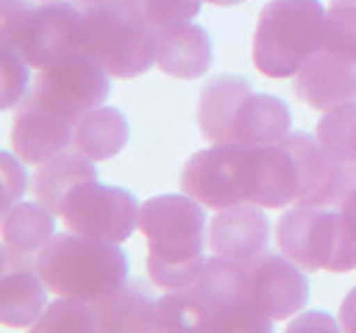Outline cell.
<instances>
[{"mask_svg": "<svg viewBox=\"0 0 356 333\" xmlns=\"http://www.w3.org/2000/svg\"><path fill=\"white\" fill-rule=\"evenodd\" d=\"M273 322L250 294V266L222 255L206 258L197 278L159 297V330H256Z\"/></svg>", "mask_w": 356, "mask_h": 333, "instance_id": "obj_1", "label": "cell"}, {"mask_svg": "<svg viewBox=\"0 0 356 333\" xmlns=\"http://www.w3.org/2000/svg\"><path fill=\"white\" fill-rule=\"evenodd\" d=\"M206 205L184 194H159L139 205V230L147 239V275L159 289L189 286L206 264Z\"/></svg>", "mask_w": 356, "mask_h": 333, "instance_id": "obj_2", "label": "cell"}, {"mask_svg": "<svg viewBox=\"0 0 356 333\" xmlns=\"http://www.w3.org/2000/svg\"><path fill=\"white\" fill-rule=\"evenodd\" d=\"M36 269L58 297L100 300L128 278V255L120 241L64 230L39 250Z\"/></svg>", "mask_w": 356, "mask_h": 333, "instance_id": "obj_3", "label": "cell"}, {"mask_svg": "<svg viewBox=\"0 0 356 333\" xmlns=\"http://www.w3.org/2000/svg\"><path fill=\"white\" fill-rule=\"evenodd\" d=\"M325 6L320 0H270L253 33V67L267 78L295 75L323 50Z\"/></svg>", "mask_w": 356, "mask_h": 333, "instance_id": "obj_4", "label": "cell"}, {"mask_svg": "<svg viewBox=\"0 0 356 333\" xmlns=\"http://www.w3.org/2000/svg\"><path fill=\"white\" fill-rule=\"evenodd\" d=\"M81 50L114 78H136L156 64V31L128 0L89 6L81 19Z\"/></svg>", "mask_w": 356, "mask_h": 333, "instance_id": "obj_5", "label": "cell"}, {"mask_svg": "<svg viewBox=\"0 0 356 333\" xmlns=\"http://www.w3.org/2000/svg\"><path fill=\"white\" fill-rule=\"evenodd\" d=\"M83 8L67 0H0V44H11L33 69L81 47Z\"/></svg>", "mask_w": 356, "mask_h": 333, "instance_id": "obj_6", "label": "cell"}, {"mask_svg": "<svg viewBox=\"0 0 356 333\" xmlns=\"http://www.w3.org/2000/svg\"><path fill=\"white\" fill-rule=\"evenodd\" d=\"M278 250L306 272H353L356 236L337 205H295L275 225Z\"/></svg>", "mask_w": 356, "mask_h": 333, "instance_id": "obj_7", "label": "cell"}, {"mask_svg": "<svg viewBox=\"0 0 356 333\" xmlns=\"http://www.w3.org/2000/svg\"><path fill=\"white\" fill-rule=\"evenodd\" d=\"M111 72L97 64L86 50H70L44 69H36L31 97L42 105L78 122L92 108L103 105L111 92Z\"/></svg>", "mask_w": 356, "mask_h": 333, "instance_id": "obj_8", "label": "cell"}, {"mask_svg": "<svg viewBox=\"0 0 356 333\" xmlns=\"http://www.w3.org/2000/svg\"><path fill=\"white\" fill-rule=\"evenodd\" d=\"M58 216L67 230L103 241H125L139 230V203L134 191L100 183L97 178L72 186Z\"/></svg>", "mask_w": 356, "mask_h": 333, "instance_id": "obj_9", "label": "cell"}, {"mask_svg": "<svg viewBox=\"0 0 356 333\" xmlns=\"http://www.w3.org/2000/svg\"><path fill=\"white\" fill-rule=\"evenodd\" d=\"M242 197L261 208L295 205L300 197V166L292 147L281 142L242 147Z\"/></svg>", "mask_w": 356, "mask_h": 333, "instance_id": "obj_10", "label": "cell"}, {"mask_svg": "<svg viewBox=\"0 0 356 333\" xmlns=\"http://www.w3.org/2000/svg\"><path fill=\"white\" fill-rule=\"evenodd\" d=\"M242 144H211L186 158L181 169V189L211 211L245 203L239 178Z\"/></svg>", "mask_w": 356, "mask_h": 333, "instance_id": "obj_11", "label": "cell"}, {"mask_svg": "<svg viewBox=\"0 0 356 333\" xmlns=\"http://www.w3.org/2000/svg\"><path fill=\"white\" fill-rule=\"evenodd\" d=\"M75 122L31 94L17 103L14 122H11V147L28 164H44L56 153L72 147Z\"/></svg>", "mask_w": 356, "mask_h": 333, "instance_id": "obj_12", "label": "cell"}, {"mask_svg": "<svg viewBox=\"0 0 356 333\" xmlns=\"http://www.w3.org/2000/svg\"><path fill=\"white\" fill-rule=\"evenodd\" d=\"M47 286L36 269V255L0 253V322L6 327H33L47 311Z\"/></svg>", "mask_w": 356, "mask_h": 333, "instance_id": "obj_13", "label": "cell"}, {"mask_svg": "<svg viewBox=\"0 0 356 333\" xmlns=\"http://www.w3.org/2000/svg\"><path fill=\"white\" fill-rule=\"evenodd\" d=\"M250 294L270 319H292L309 302V278L292 258L264 255L250 266Z\"/></svg>", "mask_w": 356, "mask_h": 333, "instance_id": "obj_14", "label": "cell"}, {"mask_svg": "<svg viewBox=\"0 0 356 333\" xmlns=\"http://www.w3.org/2000/svg\"><path fill=\"white\" fill-rule=\"evenodd\" d=\"M270 222L256 203H236L217 211L209 222V247L214 255L253 266L267 255Z\"/></svg>", "mask_w": 356, "mask_h": 333, "instance_id": "obj_15", "label": "cell"}, {"mask_svg": "<svg viewBox=\"0 0 356 333\" xmlns=\"http://www.w3.org/2000/svg\"><path fill=\"white\" fill-rule=\"evenodd\" d=\"M292 78L295 94L314 111L356 103V61H348L325 47L317 50Z\"/></svg>", "mask_w": 356, "mask_h": 333, "instance_id": "obj_16", "label": "cell"}, {"mask_svg": "<svg viewBox=\"0 0 356 333\" xmlns=\"http://www.w3.org/2000/svg\"><path fill=\"white\" fill-rule=\"evenodd\" d=\"M214 47L203 25L181 22L156 33V67L164 75L195 80L211 69Z\"/></svg>", "mask_w": 356, "mask_h": 333, "instance_id": "obj_17", "label": "cell"}, {"mask_svg": "<svg viewBox=\"0 0 356 333\" xmlns=\"http://www.w3.org/2000/svg\"><path fill=\"white\" fill-rule=\"evenodd\" d=\"M92 302L97 330H159V297L142 278H125L111 294Z\"/></svg>", "mask_w": 356, "mask_h": 333, "instance_id": "obj_18", "label": "cell"}, {"mask_svg": "<svg viewBox=\"0 0 356 333\" xmlns=\"http://www.w3.org/2000/svg\"><path fill=\"white\" fill-rule=\"evenodd\" d=\"M250 92H253V86L242 75H217L200 89L197 125L211 144H236L234 122H236V114Z\"/></svg>", "mask_w": 356, "mask_h": 333, "instance_id": "obj_19", "label": "cell"}, {"mask_svg": "<svg viewBox=\"0 0 356 333\" xmlns=\"http://www.w3.org/2000/svg\"><path fill=\"white\" fill-rule=\"evenodd\" d=\"M292 130V111L286 100L264 92H250L234 122V142L242 147L281 142Z\"/></svg>", "mask_w": 356, "mask_h": 333, "instance_id": "obj_20", "label": "cell"}, {"mask_svg": "<svg viewBox=\"0 0 356 333\" xmlns=\"http://www.w3.org/2000/svg\"><path fill=\"white\" fill-rule=\"evenodd\" d=\"M92 178H97L95 158L83 155L78 147H67L53 158H47L44 164H39V172L33 175L31 189L39 203H44L53 214H61V205L70 189Z\"/></svg>", "mask_w": 356, "mask_h": 333, "instance_id": "obj_21", "label": "cell"}, {"mask_svg": "<svg viewBox=\"0 0 356 333\" xmlns=\"http://www.w3.org/2000/svg\"><path fill=\"white\" fill-rule=\"evenodd\" d=\"M128 136H131L128 117L114 105H97L75 122L72 147H78L83 155L95 161H106L114 158L128 144Z\"/></svg>", "mask_w": 356, "mask_h": 333, "instance_id": "obj_22", "label": "cell"}, {"mask_svg": "<svg viewBox=\"0 0 356 333\" xmlns=\"http://www.w3.org/2000/svg\"><path fill=\"white\" fill-rule=\"evenodd\" d=\"M56 216L44 203L19 200L3 211V250L17 255H39V250L56 236Z\"/></svg>", "mask_w": 356, "mask_h": 333, "instance_id": "obj_23", "label": "cell"}, {"mask_svg": "<svg viewBox=\"0 0 356 333\" xmlns=\"http://www.w3.org/2000/svg\"><path fill=\"white\" fill-rule=\"evenodd\" d=\"M317 142L356 180V103L331 108L317 122Z\"/></svg>", "mask_w": 356, "mask_h": 333, "instance_id": "obj_24", "label": "cell"}, {"mask_svg": "<svg viewBox=\"0 0 356 333\" xmlns=\"http://www.w3.org/2000/svg\"><path fill=\"white\" fill-rule=\"evenodd\" d=\"M33 333H50V330H97V314L95 302L83 297H58L47 305L42 319L31 327Z\"/></svg>", "mask_w": 356, "mask_h": 333, "instance_id": "obj_25", "label": "cell"}, {"mask_svg": "<svg viewBox=\"0 0 356 333\" xmlns=\"http://www.w3.org/2000/svg\"><path fill=\"white\" fill-rule=\"evenodd\" d=\"M323 47L356 61V0H331L325 8Z\"/></svg>", "mask_w": 356, "mask_h": 333, "instance_id": "obj_26", "label": "cell"}, {"mask_svg": "<svg viewBox=\"0 0 356 333\" xmlns=\"http://www.w3.org/2000/svg\"><path fill=\"white\" fill-rule=\"evenodd\" d=\"M128 3L159 33L164 28L181 25V22H192L200 14V3L203 0H128Z\"/></svg>", "mask_w": 356, "mask_h": 333, "instance_id": "obj_27", "label": "cell"}, {"mask_svg": "<svg viewBox=\"0 0 356 333\" xmlns=\"http://www.w3.org/2000/svg\"><path fill=\"white\" fill-rule=\"evenodd\" d=\"M31 64L19 50L11 44H3V108H14L19 100L28 97L33 80H31Z\"/></svg>", "mask_w": 356, "mask_h": 333, "instance_id": "obj_28", "label": "cell"}, {"mask_svg": "<svg viewBox=\"0 0 356 333\" xmlns=\"http://www.w3.org/2000/svg\"><path fill=\"white\" fill-rule=\"evenodd\" d=\"M0 169H3V211H8L25 197L28 172H25V161L14 153H0Z\"/></svg>", "mask_w": 356, "mask_h": 333, "instance_id": "obj_29", "label": "cell"}, {"mask_svg": "<svg viewBox=\"0 0 356 333\" xmlns=\"http://www.w3.org/2000/svg\"><path fill=\"white\" fill-rule=\"evenodd\" d=\"M317 325H323V327H328V330H337V327H339V322H334V319H331L328 314H323V311H312V314H303V316H298V319L289 322L292 330H300V327H317Z\"/></svg>", "mask_w": 356, "mask_h": 333, "instance_id": "obj_30", "label": "cell"}, {"mask_svg": "<svg viewBox=\"0 0 356 333\" xmlns=\"http://www.w3.org/2000/svg\"><path fill=\"white\" fill-rule=\"evenodd\" d=\"M339 327L348 333H356V286L345 294V300L339 305Z\"/></svg>", "mask_w": 356, "mask_h": 333, "instance_id": "obj_31", "label": "cell"}, {"mask_svg": "<svg viewBox=\"0 0 356 333\" xmlns=\"http://www.w3.org/2000/svg\"><path fill=\"white\" fill-rule=\"evenodd\" d=\"M339 208H342V214H345V219H348V225H350V230H353V236H356V180L350 183V189H348V194L342 197Z\"/></svg>", "mask_w": 356, "mask_h": 333, "instance_id": "obj_32", "label": "cell"}, {"mask_svg": "<svg viewBox=\"0 0 356 333\" xmlns=\"http://www.w3.org/2000/svg\"><path fill=\"white\" fill-rule=\"evenodd\" d=\"M100 3H117V0H75V6L89 8V6H100Z\"/></svg>", "mask_w": 356, "mask_h": 333, "instance_id": "obj_33", "label": "cell"}, {"mask_svg": "<svg viewBox=\"0 0 356 333\" xmlns=\"http://www.w3.org/2000/svg\"><path fill=\"white\" fill-rule=\"evenodd\" d=\"M203 3H214V6H239V3H245V0H203Z\"/></svg>", "mask_w": 356, "mask_h": 333, "instance_id": "obj_34", "label": "cell"}, {"mask_svg": "<svg viewBox=\"0 0 356 333\" xmlns=\"http://www.w3.org/2000/svg\"><path fill=\"white\" fill-rule=\"evenodd\" d=\"M42 3H53V0H42Z\"/></svg>", "mask_w": 356, "mask_h": 333, "instance_id": "obj_35", "label": "cell"}]
</instances>
